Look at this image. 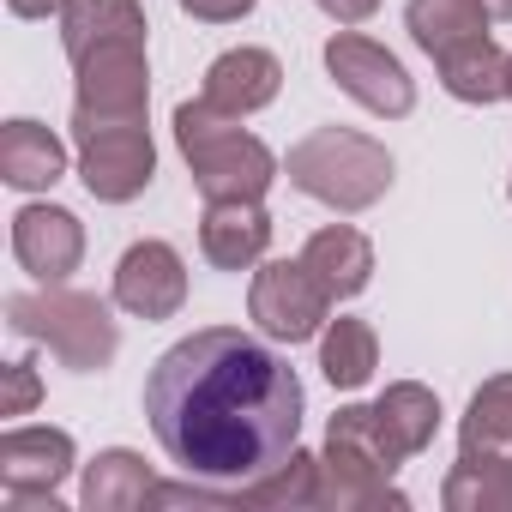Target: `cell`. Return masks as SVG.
I'll return each mask as SVG.
<instances>
[{"label": "cell", "mask_w": 512, "mask_h": 512, "mask_svg": "<svg viewBox=\"0 0 512 512\" xmlns=\"http://www.w3.org/2000/svg\"><path fill=\"white\" fill-rule=\"evenodd\" d=\"M434 67H440L446 97H458V103L488 109V103L506 97V49H500L494 37H476V43H464V49H446Z\"/></svg>", "instance_id": "44dd1931"}, {"label": "cell", "mask_w": 512, "mask_h": 512, "mask_svg": "<svg viewBox=\"0 0 512 512\" xmlns=\"http://www.w3.org/2000/svg\"><path fill=\"white\" fill-rule=\"evenodd\" d=\"M380 368V338L368 320H326L320 332V374L338 386V392H356L368 386Z\"/></svg>", "instance_id": "603a6c76"}, {"label": "cell", "mask_w": 512, "mask_h": 512, "mask_svg": "<svg viewBox=\"0 0 512 512\" xmlns=\"http://www.w3.org/2000/svg\"><path fill=\"white\" fill-rule=\"evenodd\" d=\"M67 175V145L43 127V121H7L0 127V181L19 193H43Z\"/></svg>", "instance_id": "e0dca14e"}, {"label": "cell", "mask_w": 512, "mask_h": 512, "mask_svg": "<svg viewBox=\"0 0 512 512\" xmlns=\"http://www.w3.org/2000/svg\"><path fill=\"white\" fill-rule=\"evenodd\" d=\"M145 109H151V61H145V37L97 43L91 55L73 61V127L145 121Z\"/></svg>", "instance_id": "8992f818"}, {"label": "cell", "mask_w": 512, "mask_h": 512, "mask_svg": "<svg viewBox=\"0 0 512 512\" xmlns=\"http://www.w3.org/2000/svg\"><path fill=\"white\" fill-rule=\"evenodd\" d=\"M247 314L278 344H308V338L326 332L332 296L308 272V260H260V272H253V284H247Z\"/></svg>", "instance_id": "52a82bcc"}, {"label": "cell", "mask_w": 512, "mask_h": 512, "mask_svg": "<svg viewBox=\"0 0 512 512\" xmlns=\"http://www.w3.org/2000/svg\"><path fill=\"white\" fill-rule=\"evenodd\" d=\"M61 7H67V0H7L13 19H49V13L61 19Z\"/></svg>", "instance_id": "f1b7e54d"}, {"label": "cell", "mask_w": 512, "mask_h": 512, "mask_svg": "<svg viewBox=\"0 0 512 512\" xmlns=\"http://www.w3.org/2000/svg\"><path fill=\"white\" fill-rule=\"evenodd\" d=\"M43 398V380H37V362H7V398H0V416H25L31 404Z\"/></svg>", "instance_id": "484cf974"}, {"label": "cell", "mask_w": 512, "mask_h": 512, "mask_svg": "<svg viewBox=\"0 0 512 512\" xmlns=\"http://www.w3.org/2000/svg\"><path fill=\"white\" fill-rule=\"evenodd\" d=\"M380 428H386V440L404 452V458H416V452H428L434 446V434H440V398L422 386V380H392L386 392H380Z\"/></svg>", "instance_id": "7402d4cb"}, {"label": "cell", "mask_w": 512, "mask_h": 512, "mask_svg": "<svg viewBox=\"0 0 512 512\" xmlns=\"http://www.w3.org/2000/svg\"><path fill=\"white\" fill-rule=\"evenodd\" d=\"M506 199H512V181H506Z\"/></svg>", "instance_id": "d6a6232c"}, {"label": "cell", "mask_w": 512, "mask_h": 512, "mask_svg": "<svg viewBox=\"0 0 512 512\" xmlns=\"http://www.w3.org/2000/svg\"><path fill=\"white\" fill-rule=\"evenodd\" d=\"M404 452L386 440L374 404H344L326 422V452H320V506L326 512H404L410 500L392 488Z\"/></svg>", "instance_id": "7a4b0ae2"}, {"label": "cell", "mask_w": 512, "mask_h": 512, "mask_svg": "<svg viewBox=\"0 0 512 512\" xmlns=\"http://www.w3.org/2000/svg\"><path fill=\"white\" fill-rule=\"evenodd\" d=\"M314 7L332 19V25H368L380 13V0H314Z\"/></svg>", "instance_id": "83f0119b"}, {"label": "cell", "mask_w": 512, "mask_h": 512, "mask_svg": "<svg viewBox=\"0 0 512 512\" xmlns=\"http://www.w3.org/2000/svg\"><path fill=\"white\" fill-rule=\"evenodd\" d=\"M278 91H284V61L272 49H229L205 67L199 97H211L229 115H260L266 103H278Z\"/></svg>", "instance_id": "5bb4252c"}, {"label": "cell", "mask_w": 512, "mask_h": 512, "mask_svg": "<svg viewBox=\"0 0 512 512\" xmlns=\"http://www.w3.org/2000/svg\"><path fill=\"white\" fill-rule=\"evenodd\" d=\"M121 37H145V7L139 0H67L61 7V49H67V61L91 55L97 43H121Z\"/></svg>", "instance_id": "ffe728a7"}, {"label": "cell", "mask_w": 512, "mask_h": 512, "mask_svg": "<svg viewBox=\"0 0 512 512\" xmlns=\"http://www.w3.org/2000/svg\"><path fill=\"white\" fill-rule=\"evenodd\" d=\"M79 452L67 428H7L0 434V488L7 494H55L73 476Z\"/></svg>", "instance_id": "7c38bea8"}, {"label": "cell", "mask_w": 512, "mask_h": 512, "mask_svg": "<svg viewBox=\"0 0 512 512\" xmlns=\"http://www.w3.org/2000/svg\"><path fill=\"white\" fill-rule=\"evenodd\" d=\"M302 260H308V272L326 284L332 302H350V296H362V290L374 284V241H368L362 229H350V223L314 229L308 247H302Z\"/></svg>", "instance_id": "9a60e30c"}, {"label": "cell", "mask_w": 512, "mask_h": 512, "mask_svg": "<svg viewBox=\"0 0 512 512\" xmlns=\"http://www.w3.org/2000/svg\"><path fill=\"white\" fill-rule=\"evenodd\" d=\"M260 0H181V13L187 19H199V25H235V19H247Z\"/></svg>", "instance_id": "4316f807"}, {"label": "cell", "mask_w": 512, "mask_h": 512, "mask_svg": "<svg viewBox=\"0 0 512 512\" xmlns=\"http://www.w3.org/2000/svg\"><path fill=\"white\" fill-rule=\"evenodd\" d=\"M272 247V217L260 199H205L199 217V253L217 272H247Z\"/></svg>", "instance_id": "4fadbf2b"}, {"label": "cell", "mask_w": 512, "mask_h": 512, "mask_svg": "<svg viewBox=\"0 0 512 512\" xmlns=\"http://www.w3.org/2000/svg\"><path fill=\"white\" fill-rule=\"evenodd\" d=\"M488 7L482 0H410L404 7V31H410V43L422 49V55H446V49H464V43H476V37H488Z\"/></svg>", "instance_id": "d6986e66"}, {"label": "cell", "mask_w": 512, "mask_h": 512, "mask_svg": "<svg viewBox=\"0 0 512 512\" xmlns=\"http://www.w3.org/2000/svg\"><path fill=\"white\" fill-rule=\"evenodd\" d=\"M290 187L332 211H368L392 187V151L356 127H314L302 145H290Z\"/></svg>", "instance_id": "5b68a950"}, {"label": "cell", "mask_w": 512, "mask_h": 512, "mask_svg": "<svg viewBox=\"0 0 512 512\" xmlns=\"http://www.w3.org/2000/svg\"><path fill=\"white\" fill-rule=\"evenodd\" d=\"M506 97H512V55H506Z\"/></svg>", "instance_id": "1f68e13d"}, {"label": "cell", "mask_w": 512, "mask_h": 512, "mask_svg": "<svg viewBox=\"0 0 512 512\" xmlns=\"http://www.w3.org/2000/svg\"><path fill=\"white\" fill-rule=\"evenodd\" d=\"M151 488H157L151 464H145L139 452H127V446H109V452H97V458L85 464L79 506H85V512H133V506L151 500Z\"/></svg>", "instance_id": "ac0fdd59"}, {"label": "cell", "mask_w": 512, "mask_h": 512, "mask_svg": "<svg viewBox=\"0 0 512 512\" xmlns=\"http://www.w3.org/2000/svg\"><path fill=\"white\" fill-rule=\"evenodd\" d=\"M187 302V266L169 241H133L115 260V308L133 320H175Z\"/></svg>", "instance_id": "30bf717a"}, {"label": "cell", "mask_w": 512, "mask_h": 512, "mask_svg": "<svg viewBox=\"0 0 512 512\" xmlns=\"http://www.w3.org/2000/svg\"><path fill=\"white\" fill-rule=\"evenodd\" d=\"M488 7V19H512V0H482Z\"/></svg>", "instance_id": "4dcf8cb0"}, {"label": "cell", "mask_w": 512, "mask_h": 512, "mask_svg": "<svg viewBox=\"0 0 512 512\" xmlns=\"http://www.w3.org/2000/svg\"><path fill=\"white\" fill-rule=\"evenodd\" d=\"M458 440L464 446H494V452H512V374H494L470 392V410L458 422Z\"/></svg>", "instance_id": "d4e9b609"}, {"label": "cell", "mask_w": 512, "mask_h": 512, "mask_svg": "<svg viewBox=\"0 0 512 512\" xmlns=\"http://www.w3.org/2000/svg\"><path fill=\"white\" fill-rule=\"evenodd\" d=\"M326 73L350 103H362L380 121H404L416 109V79L404 73V61L386 43L362 37V31H332L326 37Z\"/></svg>", "instance_id": "ba28073f"}, {"label": "cell", "mask_w": 512, "mask_h": 512, "mask_svg": "<svg viewBox=\"0 0 512 512\" xmlns=\"http://www.w3.org/2000/svg\"><path fill=\"white\" fill-rule=\"evenodd\" d=\"M13 260L37 284H67L85 260V223L67 205H19L13 211Z\"/></svg>", "instance_id": "8fae6325"}, {"label": "cell", "mask_w": 512, "mask_h": 512, "mask_svg": "<svg viewBox=\"0 0 512 512\" xmlns=\"http://www.w3.org/2000/svg\"><path fill=\"white\" fill-rule=\"evenodd\" d=\"M7 506H13V512H61L55 494H7Z\"/></svg>", "instance_id": "f546056e"}, {"label": "cell", "mask_w": 512, "mask_h": 512, "mask_svg": "<svg viewBox=\"0 0 512 512\" xmlns=\"http://www.w3.org/2000/svg\"><path fill=\"white\" fill-rule=\"evenodd\" d=\"M440 500L452 512H512V452L458 440V464L446 470Z\"/></svg>", "instance_id": "2e32d148"}, {"label": "cell", "mask_w": 512, "mask_h": 512, "mask_svg": "<svg viewBox=\"0 0 512 512\" xmlns=\"http://www.w3.org/2000/svg\"><path fill=\"white\" fill-rule=\"evenodd\" d=\"M241 506H278V512H296V506H320V458H308L302 446L266 470V476H253L241 488Z\"/></svg>", "instance_id": "cb8c5ba5"}, {"label": "cell", "mask_w": 512, "mask_h": 512, "mask_svg": "<svg viewBox=\"0 0 512 512\" xmlns=\"http://www.w3.org/2000/svg\"><path fill=\"white\" fill-rule=\"evenodd\" d=\"M79 145V181L103 205H127L151 187L157 175V145L145 121H115V127H73Z\"/></svg>", "instance_id": "9c48e42d"}, {"label": "cell", "mask_w": 512, "mask_h": 512, "mask_svg": "<svg viewBox=\"0 0 512 512\" xmlns=\"http://www.w3.org/2000/svg\"><path fill=\"white\" fill-rule=\"evenodd\" d=\"M175 145H181V157L193 169V187L205 199H266V187L278 181L272 145L253 139L241 127V115L217 109L211 97L175 109Z\"/></svg>", "instance_id": "3957f363"}, {"label": "cell", "mask_w": 512, "mask_h": 512, "mask_svg": "<svg viewBox=\"0 0 512 512\" xmlns=\"http://www.w3.org/2000/svg\"><path fill=\"white\" fill-rule=\"evenodd\" d=\"M7 326L19 338L43 344L73 374H103L115 362V350H121V326H115L109 302H97L85 290H61V284L7 296Z\"/></svg>", "instance_id": "277c9868"}, {"label": "cell", "mask_w": 512, "mask_h": 512, "mask_svg": "<svg viewBox=\"0 0 512 512\" xmlns=\"http://www.w3.org/2000/svg\"><path fill=\"white\" fill-rule=\"evenodd\" d=\"M296 368L235 326H205L157 356L145 374V422L181 476L247 488L302 440Z\"/></svg>", "instance_id": "6da1fadb"}]
</instances>
